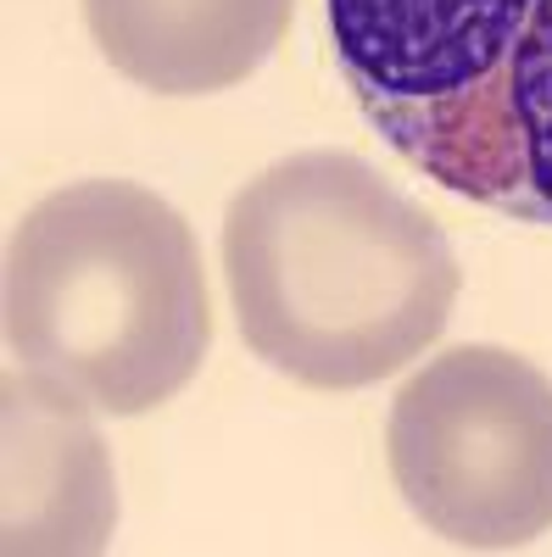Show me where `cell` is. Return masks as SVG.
<instances>
[{
  "label": "cell",
  "instance_id": "obj_1",
  "mask_svg": "<svg viewBox=\"0 0 552 557\" xmlns=\"http://www.w3.org/2000/svg\"><path fill=\"white\" fill-rule=\"evenodd\" d=\"M241 341L307 391H363L430 351L464 290L441 223L352 151H296L223 212Z\"/></svg>",
  "mask_w": 552,
  "mask_h": 557
},
{
  "label": "cell",
  "instance_id": "obj_2",
  "mask_svg": "<svg viewBox=\"0 0 552 557\" xmlns=\"http://www.w3.org/2000/svg\"><path fill=\"white\" fill-rule=\"evenodd\" d=\"M7 346L107 418H140L201 374L212 290L196 235L128 178H78L7 246Z\"/></svg>",
  "mask_w": 552,
  "mask_h": 557
},
{
  "label": "cell",
  "instance_id": "obj_3",
  "mask_svg": "<svg viewBox=\"0 0 552 557\" xmlns=\"http://www.w3.org/2000/svg\"><path fill=\"white\" fill-rule=\"evenodd\" d=\"M357 112L446 196L552 223V0H324Z\"/></svg>",
  "mask_w": 552,
  "mask_h": 557
},
{
  "label": "cell",
  "instance_id": "obj_4",
  "mask_svg": "<svg viewBox=\"0 0 552 557\" xmlns=\"http://www.w3.org/2000/svg\"><path fill=\"white\" fill-rule=\"evenodd\" d=\"M385 462L446 546H530L552 530V380L508 346H452L396 391Z\"/></svg>",
  "mask_w": 552,
  "mask_h": 557
},
{
  "label": "cell",
  "instance_id": "obj_5",
  "mask_svg": "<svg viewBox=\"0 0 552 557\" xmlns=\"http://www.w3.org/2000/svg\"><path fill=\"white\" fill-rule=\"evenodd\" d=\"M0 396H7L0 401L7 412V513H0L7 557L107 552L118 524V485L112 457L89 424L96 407L28 368L7 374Z\"/></svg>",
  "mask_w": 552,
  "mask_h": 557
},
{
  "label": "cell",
  "instance_id": "obj_6",
  "mask_svg": "<svg viewBox=\"0 0 552 557\" xmlns=\"http://www.w3.org/2000/svg\"><path fill=\"white\" fill-rule=\"evenodd\" d=\"M101 57L151 96H218L252 78L291 0H78Z\"/></svg>",
  "mask_w": 552,
  "mask_h": 557
}]
</instances>
